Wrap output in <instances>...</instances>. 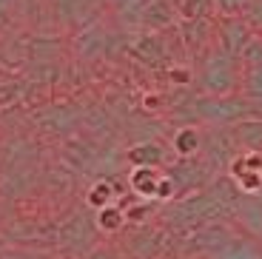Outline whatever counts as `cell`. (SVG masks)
<instances>
[{"label": "cell", "mask_w": 262, "mask_h": 259, "mask_svg": "<svg viewBox=\"0 0 262 259\" xmlns=\"http://www.w3.org/2000/svg\"><path fill=\"white\" fill-rule=\"evenodd\" d=\"M236 57H231L225 49H214L205 54L203 69H200V85L208 91L211 97H228L239 83V72H236Z\"/></svg>", "instance_id": "1"}, {"label": "cell", "mask_w": 262, "mask_h": 259, "mask_svg": "<svg viewBox=\"0 0 262 259\" xmlns=\"http://www.w3.org/2000/svg\"><path fill=\"white\" fill-rule=\"evenodd\" d=\"M196 117L205 123L225 125V123H243L248 117H262L248 100H236V97H203L194 105Z\"/></svg>", "instance_id": "2"}, {"label": "cell", "mask_w": 262, "mask_h": 259, "mask_svg": "<svg viewBox=\"0 0 262 259\" xmlns=\"http://www.w3.org/2000/svg\"><path fill=\"white\" fill-rule=\"evenodd\" d=\"M256 34L251 32V23L243 17H225L223 26H220V49H225V52L231 54V57H239V54L245 52V46L254 40Z\"/></svg>", "instance_id": "3"}, {"label": "cell", "mask_w": 262, "mask_h": 259, "mask_svg": "<svg viewBox=\"0 0 262 259\" xmlns=\"http://www.w3.org/2000/svg\"><path fill=\"white\" fill-rule=\"evenodd\" d=\"M128 160L134 162V168H160L165 162V151L157 143H143L128 151Z\"/></svg>", "instance_id": "4"}, {"label": "cell", "mask_w": 262, "mask_h": 259, "mask_svg": "<svg viewBox=\"0 0 262 259\" xmlns=\"http://www.w3.org/2000/svg\"><path fill=\"white\" fill-rule=\"evenodd\" d=\"M160 180H163V174H160L157 168H134L128 177L131 188H134L140 197H157Z\"/></svg>", "instance_id": "5"}, {"label": "cell", "mask_w": 262, "mask_h": 259, "mask_svg": "<svg viewBox=\"0 0 262 259\" xmlns=\"http://www.w3.org/2000/svg\"><path fill=\"white\" fill-rule=\"evenodd\" d=\"M234 137L245 145V151H259L262 148V120H243V123H236Z\"/></svg>", "instance_id": "6"}, {"label": "cell", "mask_w": 262, "mask_h": 259, "mask_svg": "<svg viewBox=\"0 0 262 259\" xmlns=\"http://www.w3.org/2000/svg\"><path fill=\"white\" fill-rule=\"evenodd\" d=\"M243 94L251 105L262 114V66L256 69H245L243 74Z\"/></svg>", "instance_id": "7"}, {"label": "cell", "mask_w": 262, "mask_h": 259, "mask_svg": "<svg viewBox=\"0 0 262 259\" xmlns=\"http://www.w3.org/2000/svg\"><path fill=\"white\" fill-rule=\"evenodd\" d=\"M125 222H128L125 220V211H120V208H114V205L97 211V225H100V231H105V233H117Z\"/></svg>", "instance_id": "8"}, {"label": "cell", "mask_w": 262, "mask_h": 259, "mask_svg": "<svg viewBox=\"0 0 262 259\" xmlns=\"http://www.w3.org/2000/svg\"><path fill=\"white\" fill-rule=\"evenodd\" d=\"M114 194H117V191H114V185H112V182L100 180V182H94V185H92V191H89V197H85V200H89V205H92V208L103 211V208H108V205H112Z\"/></svg>", "instance_id": "9"}, {"label": "cell", "mask_w": 262, "mask_h": 259, "mask_svg": "<svg viewBox=\"0 0 262 259\" xmlns=\"http://www.w3.org/2000/svg\"><path fill=\"white\" fill-rule=\"evenodd\" d=\"M196 148H200V134H196V128H180L177 137H174V151L180 157H191V154H196Z\"/></svg>", "instance_id": "10"}, {"label": "cell", "mask_w": 262, "mask_h": 259, "mask_svg": "<svg viewBox=\"0 0 262 259\" xmlns=\"http://www.w3.org/2000/svg\"><path fill=\"white\" fill-rule=\"evenodd\" d=\"M220 259H262V253L256 251L251 242H231V245L220 253Z\"/></svg>", "instance_id": "11"}, {"label": "cell", "mask_w": 262, "mask_h": 259, "mask_svg": "<svg viewBox=\"0 0 262 259\" xmlns=\"http://www.w3.org/2000/svg\"><path fill=\"white\" fill-rule=\"evenodd\" d=\"M239 60H243L245 69H256V66H262V37H254L248 46H245V52L239 54Z\"/></svg>", "instance_id": "12"}, {"label": "cell", "mask_w": 262, "mask_h": 259, "mask_svg": "<svg viewBox=\"0 0 262 259\" xmlns=\"http://www.w3.org/2000/svg\"><path fill=\"white\" fill-rule=\"evenodd\" d=\"M183 14L188 20H203V12L208 9V0H183Z\"/></svg>", "instance_id": "13"}, {"label": "cell", "mask_w": 262, "mask_h": 259, "mask_svg": "<svg viewBox=\"0 0 262 259\" xmlns=\"http://www.w3.org/2000/svg\"><path fill=\"white\" fill-rule=\"evenodd\" d=\"M17 97H20V85H14V83L0 85V105H12Z\"/></svg>", "instance_id": "14"}, {"label": "cell", "mask_w": 262, "mask_h": 259, "mask_svg": "<svg viewBox=\"0 0 262 259\" xmlns=\"http://www.w3.org/2000/svg\"><path fill=\"white\" fill-rule=\"evenodd\" d=\"M248 23H251V29H259V32H262V0H251Z\"/></svg>", "instance_id": "15"}, {"label": "cell", "mask_w": 262, "mask_h": 259, "mask_svg": "<svg viewBox=\"0 0 262 259\" xmlns=\"http://www.w3.org/2000/svg\"><path fill=\"white\" fill-rule=\"evenodd\" d=\"M216 3H220V9L228 12V14H234V12H239V9L251 6V0H216Z\"/></svg>", "instance_id": "16"}, {"label": "cell", "mask_w": 262, "mask_h": 259, "mask_svg": "<svg viewBox=\"0 0 262 259\" xmlns=\"http://www.w3.org/2000/svg\"><path fill=\"white\" fill-rule=\"evenodd\" d=\"M259 202H262V191H259Z\"/></svg>", "instance_id": "17"}]
</instances>
